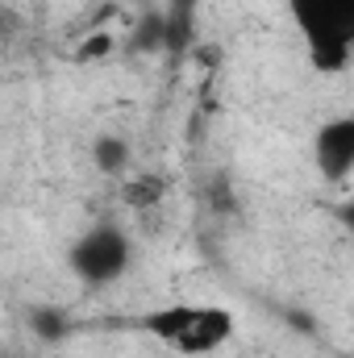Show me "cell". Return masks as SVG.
Returning a JSON list of instances; mask_svg holds the SVG:
<instances>
[{"mask_svg":"<svg viewBox=\"0 0 354 358\" xmlns=\"http://www.w3.org/2000/svg\"><path fill=\"white\" fill-rule=\"evenodd\" d=\"M321 71H342L354 42V0H288Z\"/></svg>","mask_w":354,"mask_h":358,"instance_id":"obj_1","label":"cell"},{"mask_svg":"<svg viewBox=\"0 0 354 358\" xmlns=\"http://www.w3.org/2000/svg\"><path fill=\"white\" fill-rule=\"evenodd\" d=\"M125 263H129V242H125V234L113 229V225L92 229L88 238L71 250V267L80 271L88 283H108V279H117V275L125 271Z\"/></svg>","mask_w":354,"mask_h":358,"instance_id":"obj_2","label":"cell"},{"mask_svg":"<svg viewBox=\"0 0 354 358\" xmlns=\"http://www.w3.org/2000/svg\"><path fill=\"white\" fill-rule=\"evenodd\" d=\"M234 334V313L221 304H196L192 321L179 329V338L171 342L179 355H208L217 346H225Z\"/></svg>","mask_w":354,"mask_h":358,"instance_id":"obj_3","label":"cell"},{"mask_svg":"<svg viewBox=\"0 0 354 358\" xmlns=\"http://www.w3.org/2000/svg\"><path fill=\"white\" fill-rule=\"evenodd\" d=\"M317 163H321V176L342 183L354 167V121L351 117H338L330 125H321L317 134Z\"/></svg>","mask_w":354,"mask_h":358,"instance_id":"obj_4","label":"cell"},{"mask_svg":"<svg viewBox=\"0 0 354 358\" xmlns=\"http://www.w3.org/2000/svg\"><path fill=\"white\" fill-rule=\"evenodd\" d=\"M92 155H96V163H100L108 176H121L125 163H129V150H125V142H117V138H100Z\"/></svg>","mask_w":354,"mask_h":358,"instance_id":"obj_5","label":"cell"},{"mask_svg":"<svg viewBox=\"0 0 354 358\" xmlns=\"http://www.w3.org/2000/svg\"><path fill=\"white\" fill-rule=\"evenodd\" d=\"M159 196H163V183H159V179H150V176L134 179V183H125V200H129L134 208H150Z\"/></svg>","mask_w":354,"mask_h":358,"instance_id":"obj_6","label":"cell"},{"mask_svg":"<svg viewBox=\"0 0 354 358\" xmlns=\"http://www.w3.org/2000/svg\"><path fill=\"white\" fill-rule=\"evenodd\" d=\"M17 34H21V17L8 4H0V50H8L17 42Z\"/></svg>","mask_w":354,"mask_h":358,"instance_id":"obj_7","label":"cell"},{"mask_svg":"<svg viewBox=\"0 0 354 358\" xmlns=\"http://www.w3.org/2000/svg\"><path fill=\"white\" fill-rule=\"evenodd\" d=\"M108 46H113V38L96 34V38H88V42H84V50H80V55H84V59H96V55H108Z\"/></svg>","mask_w":354,"mask_h":358,"instance_id":"obj_8","label":"cell"},{"mask_svg":"<svg viewBox=\"0 0 354 358\" xmlns=\"http://www.w3.org/2000/svg\"><path fill=\"white\" fill-rule=\"evenodd\" d=\"M171 8H176V13H187V8H192V0H171Z\"/></svg>","mask_w":354,"mask_h":358,"instance_id":"obj_9","label":"cell"}]
</instances>
